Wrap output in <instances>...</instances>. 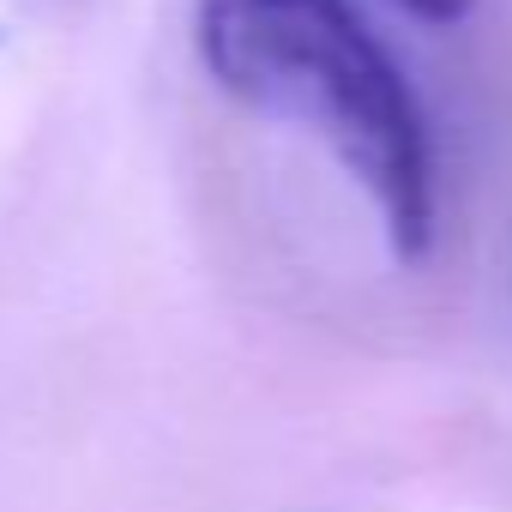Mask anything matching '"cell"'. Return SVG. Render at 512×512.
<instances>
[{
  "instance_id": "6da1fadb",
  "label": "cell",
  "mask_w": 512,
  "mask_h": 512,
  "mask_svg": "<svg viewBox=\"0 0 512 512\" xmlns=\"http://www.w3.org/2000/svg\"><path fill=\"white\" fill-rule=\"evenodd\" d=\"M193 37L235 103L314 133L356 175L398 260L434 247V133L356 0H199Z\"/></svg>"
},
{
  "instance_id": "7a4b0ae2",
  "label": "cell",
  "mask_w": 512,
  "mask_h": 512,
  "mask_svg": "<svg viewBox=\"0 0 512 512\" xmlns=\"http://www.w3.org/2000/svg\"><path fill=\"white\" fill-rule=\"evenodd\" d=\"M398 7H404L410 19H422V25H458L476 0H398Z\"/></svg>"
}]
</instances>
